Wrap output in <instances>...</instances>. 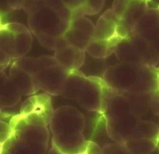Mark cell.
<instances>
[{"mask_svg":"<svg viewBox=\"0 0 159 154\" xmlns=\"http://www.w3.org/2000/svg\"><path fill=\"white\" fill-rule=\"evenodd\" d=\"M116 35L119 37L121 39L129 38L130 36V32L124 25L121 24H118L116 29Z\"/></svg>","mask_w":159,"mask_h":154,"instance_id":"f1b7e54d","label":"cell"},{"mask_svg":"<svg viewBox=\"0 0 159 154\" xmlns=\"http://www.w3.org/2000/svg\"><path fill=\"white\" fill-rule=\"evenodd\" d=\"M9 77L22 96L32 95L39 91L34 77L14 63L10 68Z\"/></svg>","mask_w":159,"mask_h":154,"instance_id":"8fae6325","label":"cell"},{"mask_svg":"<svg viewBox=\"0 0 159 154\" xmlns=\"http://www.w3.org/2000/svg\"><path fill=\"white\" fill-rule=\"evenodd\" d=\"M121 40L116 35L107 41L92 39L87 44L84 51L94 59H106L114 53L116 46Z\"/></svg>","mask_w":159,"mask_h":154,"instance_id":"5bb4252c","label":"cell"},{"mask_svg":"<svg viewBox=\"0 0 159 154\" xmlns=\"http://www.w3.org/2000/svg\"><path fill=\"white\" fill-rule=\"evenodd\" d=\"M102 154H131L124 145L119 143H109L102 147Z\"/></svg>","mask_w":159,"mask_h":154,"instance_id":"cb8c5ba5","label":"cell"},{"mask_svg":"<svg viewBox=\"0 0 159 154\" xmlns=\"http://www.w3.org/2000/svg\"><path fill=\"white\" fill-rule=\"evenodd\" d=\"M55 58L60 65L68 70H79L86 61V52L77 47L66 45L55 51Z\"/></svg>","mask_w":159,"mask_h":154,"instance_id":"30bf717a","label":"cell"},{"mask_svg":"<svg viewBox=\"0 0 159 154\" xmlns=\"http://www.w3.org/2000/svg\"><path fill=\"white\" fill-rule=\"evenodd\" d=\"M158 89H159V73H158Z\"/></svg>","mask_w":159,"mask_h":154,"instance_id":"d590c367","label":"cell"},{"mask_svg":"<svg viewBox=\"0 0 159 154\" xmlns=\"http://www.w3.org/2000/svg\"><path fill=\"white\" fill-rule=\"evenodd\" d=\"M158 73L159 68L118 63L105 70L102 79L120 94L149 93L158 89Z\"/></svg>","mask_w":159,"mask_h":154,"instance_id":"3957f363","label":"cell"},{"mask_svg":"<svg viewBox=\"0 0 159 154\" xmlns=\"http://www.w3.org/2000/svg\"><path fill=\"white\" fill-rule=\"evenodd\" d=\"M158 118H159V116H158Z\"/></svg>","mask_w":159,"mask_h":154,"instance_id":"74e56055","label":"cell"},{"mask_svg":"<svg viewBox=\"0 0 159 154\" xmlns=\"http://www.w3.org/2000/svg\"><path fill=\"white\" fill-rule=\"evenodd\" d=\"M14 63L28 74L31 75L34 78L41 70L45 68L44 63L40 57L34 58L31 57H23L14 61Z\"/></svg>","mask_w":159,"mask_h":154,"instance_id":"7402d4cb","label":"cell"},{"mask_svg":"<svg viewBox=\"0 0 159 154\" xmlns=\"http://www.w3.org/2000/svg\"><path fill=\"white\" fill-rule=\"evenodd\" d=\"M94 25L86 17L70 22V26L64 34L66 43L84 51L93 36Z\"/></svg>","mask_w":159,"mask_h":154,"instance_id":"9c48e42d","label":"cell"},{"mask_svg":"<svg viewBox=\"0 0 159 154\" xmlns=\"http://www.w3.org/2000/svg\"><path fill=\"white\" fill-rule=\"evenodd\" d=\"M49 127L52 138H65L83 133L85 119L83 113L75 107L64 106L54 110Z\"/></svg>","mask_w":159,"mask_h":154,"instance_id":"5b68a950","label":"cell"},{"mask_svg":"<svg viewBox=\"0 0 159 154\" xmlns=\"http://www.w3.org/2000/svg\"><path fill=\"white\" fill-rule=\"evenodd\" d=\"M158 141L145 138L130 139L124 145L131 154H150L155 151Z\"/></svg>","mask_w":159,"mask_h":154,"instance_id":"ac0fdd59","label":"cell"},{"mask_svg":"<svg viewBox=\"0 0 159 154\" xmlns=\"http://www.w3.org/2000/svg\"><path fill=\"white\" fill-rule=\"evenodd\" d=\"M130 1L129 0H116L113 2L112 10L113 12H114L116 16L117 17L118 19L121 20L123 18L124 15L125 14L127 9L129 5Z\"/></svg>","mask_w":159,"mask_h":154,"instance_id":"d4e9b609","label":"cell"},{"mask_svg":"<svg viewBox=\"0 0 159 154\" xmlns=\"http://www.w3.org/2000/svg\"><path fill=\"white\" fill-rule=\"evenodd\" d=\"M129 105L131 111L139 118L144 116L148 113L150 109V93H121Z\"/></svg>","mask_w":159,"mask_h":154,"instance_id":"e0dca14e","label":"cell"},{"mask_svg":"<svg viewBox=\"0 0 159 154\" xmlns=\"http://www.w3.org/2000/svg\"><path fill=\"white\" fill-rule=\"evenodd\" d=\"M15 34L14 41V56L15 61L25 57L31 48L32 38L31 31L23 33H13Z\"/></svg>","mask_w":159,"mask_h":154,"instance_id":"ffe728a7","label":"cell"},{"mask_svg":"<svg viewBox=\"0 0 159 154\" xmlns=\"http://www.w3.org/2000/svg\"><path fill=\"white\" fill-rule=\"evenodd\" d=\"M87 76L80 70H70L66 79L62 96L69 100H76L78 98Z\"/></svg>","mask_w":159,"mask_h":154,"instance_id":"2e32d148","label":"cell"},{"mask_svg":"<svg viewBox=\"0 0 159 154\" xmlns=\"http://www.w3.org/2000/svg\"><path fill=\"white\" fill-rule=\"evenodd\" d=\"M10 125L12 132L0 147V154H47L49 121L32 114L14 116Z\"/></svg>","mask_w":159,"mask_h":154,"instance_id":"7a4b0ae2","label":"cell"},{"mask_svg":"<svg viewBox=\"0 0 159 154\" xmlns=\"http://www.w3.org/2000/svg\"><path fill=\"white\" fill-rule=\"evenodd\" d=\"M84 154H102V149L97 143L87 140Z\"/></svg>","mask_w":159,"mask_h":154,"instance_id":"83f0119b","label":"cell"},{"mask_svg":"<svg viewBox=\"0 0 159 154\" xmlns=\"http://www.w3.org/2000/svg\"><path fill=\"white\" fill-rule=\"evenodd\" d=\"M150 109L155 115L159 116V89L150 93Z\"/></svg>","mask_w":159,"mask_h":154,"instance_id":"4316f807","label":"cell"},{"mask_svg":"<svg viewBox=\"0 0 159 154\" xmlns=\"http://www.w3.org/2000/svg\"><path fill=\"white\" fill-rule=\"evenodd\" d=\"M12 132L10 123L0 120V147L8 140Z\"/></svg>","mask_w":159,"mask_h":154,"instance_id":"484cf974","label":"cell"},{"mask_svg":"<svg viewBox=\"0 0 159 154\" xmlns=\"http://www.w3.org/2000/svg\"><path fill=\"white\" fill-rule=\"evenodd\" d=\"M117 24L113 21L105 20L100 17L94 27L92 39L107 41L116 36V29Z\"/></svg>","mask_w":159,"mask_h":154,"instance_id":"44dd1931","label":"cell"},{"mask_svg":"<svg viewBox=\"0 0 159 154\" xmlns=\"http://www.w3.org/2000/svg\"><path fill=\"white\" fill-rule=\"evenodd\" d=\"M150 154H159V141L158 143V145H157L156 148L155 149V151Z\"/></svg>","mask_w":159,"mask_h":154,"instance_id":"836d02e7","label":"cell"},{"mask_svg":"<svg viewBox=\"0 0 159 154\" xmlns=\"http://www.w3.org/2000/svg\"><path fill=\"white\" fill-rule=\"evenodd\" d=\"M7 4L12 9H20L23 8V1H8Z\"/></svg>","mask_w":159,"mask_h":154,"instance_id":"1f68e13d","label":"cell"},{"mask_svg":"<svg viewBox=\"0 0 159 154\" xmlns=\"http://www.w3.org/2000/svg\"><path fill=\"white\" fill-rule=\"evenodd\" d=\"M129 37L140 57L142 65L156 67L159 63V55L153 47L137 34H132Z\"/></svg>","mask_w":159,"mask_h":154,"instance_id":"4fadbf2b","label":"cell"},{"mask_svg":"<svg viewBox=\"0 0 159 154\" xmlns=\"http://www.w3.org/2000/svg\"><path fill=\"white\" fill-rule=\"evenodd\" d=\"M148 9V1H130L125 14L120 20L119 24L127 28L131 36L135 25L139 22Z\"/></svg>","mask_w":159,"mask_h":154,"instance_id":"9a60e30c","label":"cell"},{"mask_svg":"<svg viewBox=\"0 0 159 154\" xmlns=\"http://www.w3.org/2000/svg\"><path fill=\"white\" fill-rule=\"evenodd\" d=\"M47 154H63L61 151H60L57 147L52 146L49 150Z\"/></svg>","mask_w":159,"mask_h":154,"instance_id":"d6a6232c","label":"cell"},{"mask_svg":"<svg viewBox=\"0 0 159 154\" xmlns=\"http://www.w3.org/2000/svg\"><path fill=\"white\" fill-rule=\"evenodd\" d=\"M23 8L31 33L44 48L55 51L59 38L70 26L71 10L63 1H23Z\"/></svg>","mask_w":159,"mask_h":154,"instance_id":"6da1fadb","label":"cell"},{"mask_svg":"<svg viewBox=\"0 0 159 154\" xmlns=\"http://www.w3.org/2000/svg\"><path fill=\"white\" fill-rule=\"evenodd\" d=\"M2 110H3L2 108H0V113H2Z\"/></svg>","mask_w":159,"mask_h":154,"instance_id":"e575fe53","label":"cell"},{"mask_svg":"<svg viewBox=\"0 0 159 154\" xmlns=\"http://www.w3.org/2000/svg\"><path fill=\"white\" fill-rule=\"evenodd\" d=\"M132 34L145 39L159 55V8H149L135 25Z\"/></svg>","mask_w":159,"mask_h":154,"instance_id":"ba28073f","label":"cell"},{"mask_svg":"<svg viewBox=\"0 0 159 154\" xmlns=\"http://www.w3.org/2000/svg\"><path fill=\"white\" fill-rule=\"evenodd\" d=\"M22 95L9 76L0 70V108H12L20 102Z\"/></svg>","mask_w":159,"mask_h":154,"instance_id":"7c38bea8","label":"cell"},{"mask_svg":"<svg viewBox=\"0 0 159 154\" xmlns=\"http://www.w3.org/2000/svg\"><path fill=\"white\" fill-rule=\"evenodd\" d=\"M63 2L68 9L71 11H74V10L81 7L85 3V1H80V0H79V1H63Z\"/></svg>","mask_w":159,"mask_h":154,"instance_id":"f546056e","label":"cell"},{"mask_svg":"<svg viewBox=\"0 0 159 154\" xmlns=\"http://www.w3.org/2000/svg\"><path fill=\"white\" fill-rule=\"evenodd\" d=\"M135 138H145L159 141V127L152 121L140 120L132 132L129 140Z\"/></svg>","mask_w":159,"mask_h":154,"instance_id":"d6986e66","label":"cell"},{"mask_svg":"<svg viewBox=\"0 0 159 154\" xmlns=\"http://www.w3.org/2000/svg\"><path fill=\"white\" fill-rule=\"evenodd\" d=\"M104 5V1L99 0V1H85V3L81 6L85 16H93L98 13L102 10Z\"/></svg>","mask_w":159,"mask_h":154,"instance_id":"603a6c76","label":"cell"},{"mask_svg":"<svg viewBox=\"0 0 159 154\" xmlns=\"http://www.w3.org/2000/svg\"><path fill=\"white\" fill-rule=\"evenodd\" d=\"M70 70L59 63L41 70L34 77L39 89L48 95H62Z\"/></svg>","mask_w":159,"mask_h":154,"instance_id":"8992f818","label":"cell"},{"mask_svg":"<svg viewBox=\"0 0 159 154\" xmlns=\"http://www.w3.org/2000/svg\"><path fill=\"white\" fill-rule=\"evenodd\" d=\"M76 101L85 110L104 114L108 108V100L101 93L99 77L88 76Z\"/></svg>","mask_w":159,"mask_h":154,"instance_id":"52a82bcc","label":"cell"},{"mask_svg":"<svg viewBox=\"0 0 159 154\" xmlns=\"http://www.w3.org/2000/svg\"><path fill=\"white\" fill-rule=\"evenodd\" d=\"M158 8H159V5H158Z\"/></svg>","mask_w":159,"mask_h":154,"instance_id":"8d00e7d4","label":"cell"},{"mask_svg":"<svg viewBox=\"0 0 159 154\" xmlns=\"http://www.w3.org/2000/svg\"><path fill=\"white\" fill-rule=\"evenodd\" d=\"M103 116L109 138L122 145L129 140L141 120L131 111L127 100L121 94L108 100V108Z\"/></svg>","mask_w":159,"mask_h":154,"instance_id":"277c9868","label":"cell"},{"mask_svg":"<svg viewBox=\"0 0 159 154\" xmlns=\"http://www.w3.org/2000/svg\"><path fill=\"white\" fill-rule=\"evenodd\" d=\"M101 17H102V18H105V20L113 21V22L116 23L117 25L119 24V23L120 21L119 19H118L117 17L116 16V15L114 14V12H113L112 10H108V11L104 12V13H103V15Z\"/></svg>","mask_w":159,"mask_h":154,"instance_id":"4dcf8cb0","label":"cell"}]
</instances>
